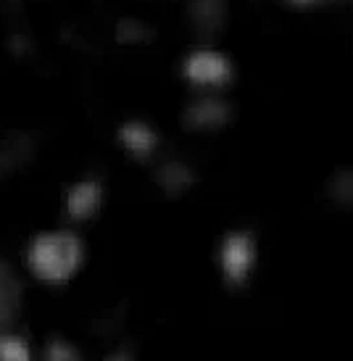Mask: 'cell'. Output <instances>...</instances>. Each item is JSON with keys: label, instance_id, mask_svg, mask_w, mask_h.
<instances>
[{"label": "cell", "instance_id": "cell-1", "mask_svg": "<svg viewBox=\"0 0 353 361\" xmlns=\"http://www.w3.org/2000/svg\"><path fill=\"white\" fill-rule=\"evenodd\" d=\"M85 264V243L77 232L51 230L27 245V267L45 285H66Z\"/></svg>", "mask_w": 353, "mask_h": 361}, {"label": "cell", "instance_id": "cell-2", "mask_svg": "<svg viewBox=\"0 0 353 361\" xmlns=\"http://www.w3.org/2000/svg\"><path fill=\"white\" fill-rule=\"evenodd\" d=\"M182 80L198 92H219L235 80V63L224 51L211 42H201L198 48L185 53L180 63Z\"/></svg>", "mask_w": 353, "mask_h": 361}, {"label": "cell", "instance_id": "cell-3", "mask_svg": "<svg viewBox=\"0 0 353 361\" xmlns=\"http://www.w3.org/2000/svg\"><path fill=\"white\" fill-rule=\"evenodd\" d=\"M256 259H259V245H256L253 232H227L219 243V269H222L224 282L233 288H240L248 282Z\"/></svg>", "mask_w": 353, "mask_h": 361}, {"label": "cell", "instance_id": "cell-4", "mask_svg": "<svg viewBox=\"0 0 353 361\" xmlns=\"http://www.w3.org/2000/svg\"><path fill=\"white\" fill-rule=\"evenodd\" d=\"M233 121V103L219 92H198L182 109V124L187 132H216Z\"/></svg>", "mask_w": 353, "mask_h": 361}, {"label": "cell", "instance_id": "cell-5", "mask_svg": "<svg viewBox=\"0 0 353 361\" xmlns=\"http://www.w3.org/2000/svg\"><path fill=\"white\" fill-rule=\"evenodd\" d=\"M185 19L198 40L213 42L230 21V3L227 0H187Z\"/></svg>", "mask_w": 353, "mask_h": 361}, {"label": "cell", "instance_id": "cell-6", "mask_svg": "<svg viewBox=\"0 0 353 361\" xmlns=\"http://www.w3.org/2000/svg\"><path fill=\"white\" fill-rule=\"evenodd\" d=\"M103 195L106 190L98 177H82L69 185V190L63 195V211L71 221H90L101 211Z\"/></svg>", "mask_w": 353, "mask_h": 361}, {"label": "cell", "instance_id": "cell-7", "mask_svg": "<svg viewBox=\"0 0 353 361\" xmlns=\"http://www.w3.org/2000/svg\"><path fill=\"white\" fill-rule=\"evenodd\" d=\"M116 140H119V145L124 148L127 156H132L135 161H148L153 153L159 151L161 137L148 121L130 119L116 130Z\"/></svg>", "mask_w": 353, "mask_h": 361}, {"label": "cell", "instance_id": "cell-8", "mask_svg": "<svg viewBox=\"0 0 353 361\" xmlns=\"http://www.w3.org/2000/svg\"><path fill=\"white\" fill-rule=\"evenodd\" d=\"M153 180H156V185H159L169 198H177V195L187 192L192 185H195V174H192V169L185 164V161L169 159L156 166Z\"/></svg>", "mask_w": 353, "mask_h": 361}, {"label": "cell", "instance_id": "cell-9", "mask_svg": "<svg viewBox=\"0 0 353 361\" xmlns=\"http://www.w3.org/2000/svg\"><path fill=\"white\" fill-rule=\"evenodd\" d=\"M32 151H35V142L30 135H24V132L6 135V140H0V174L21 169L30 161Z\"/></svg>", "mask_w": 353, "mask_h": 361}, {"label": "cell", "instance_id": "cell-10", "mask_svg": "<svg viewBox=\"0 0 353 361\" xmlns=\"http://www.w3.org/2000/svg\"><path fill=\"white\" fill-rule=\"evenodd\" d=\"M21 309V282L6 261H0V327L13 322Z\"/></svg>", "mask_w": 353, "mask_h": 361}, {"label": "cell", "instance_id": "cell-11", "mask_svg": "<svg viewBox=\"0 0 353 361\" xmlns=\"http://www.w3.org/2000/svg\"><path fill=\"white\" fill-rule=\"evenodd\" d=\"M113 37H116L119 45H148L153 40V30L142 19L127 16V19L116 21Z\"/></svg>", "mask_w": 353, "mask_h": 361}, {"label": "cell", "instance_id": "cell-12", "mask_svg": "<svg viewBox=\"0 0 353 361\" xmlns=\"http://www.w3.org/2000/svg\"><path fill=\"white\" fill-rule=\"evenodd\" d=\"M327 195L340 209L353 211V169L335 171L333 177H330V182H327Z\"/></svg>", "mask_w": 353, "mask_h": 361}, {"label": "cell", "instance_id": "cell-13", "mask_svg": "<svg viewBox=\"0 0 353 361\" xmlns=\"http://www.w3.org/2000/svg\"><path fill=\"white\" fill-rule=\"evenodd\" d=\"M0 361H32L30 343L19 335H0Z\"/></svg>", "mask_w": 353, "mask_h": 361}, {"label": "cell", "instance_id": "cell-14", "mask_svg": "<svg viewBox=\"0 0 353 361\" xmlns=\"http://www.w3.org/2000/svg\"><path fill=\"white\" fill-rule=\"evenodd\" d=\"M42 361H82L80 351L71 345V343L61 341V338H53L48 345H45V359Z\"/></svg>", "mask_w": 353, "mask_h": 361}, {"label": "cell", "instance_id": "cell-15", "mask_svg": "<svg viewBox=\"0 0 353 361\" xmlns=\"http://www.w3.org/2000/svg\"><path fill=\"white\" fill-rule=\"evenodd\" d=\"M285 3H290L295 8H314V6H319L324 0H285Z\"/></svg>", "mask_w": 353, "mask_h": 361}, {"label": "cell", "instance_id": "cell-16", "mask_svg": "<svg viewBox=\"0 0 353 361\" xmlns=\"http://www.w3.org/2000/svg\"><path fill=\"white\" fill-rule=\"evenodd\" d=\"M106 361H132V353L130 348H119V351H113Z\"/></svg>", "mask_w": 353, "mask_h": 361}]
</instances>
